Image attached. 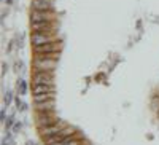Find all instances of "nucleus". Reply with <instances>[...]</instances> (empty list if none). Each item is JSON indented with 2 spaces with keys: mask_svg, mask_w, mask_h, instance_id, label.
Here are the masks:
<instances>
[{
  "mask_svg": "<svg viewBox=\"0 0 159 145\" xmlns=\"http://www.w3.org/2000/svg\"><path fill=\"white\" fill-rule=\"evenodd\" d=\"M2 69H3V70H2V75H3L5 72H8V65H7V64H3V65H2Z\"/></svg>",
  "mask_w": 159,
  "mask_h": 145,
  "instance_id": "aec40b11",
  "label": "nucleus"
},
{
  "mask_svg": "<svg viewBox=\"0 0 159 145\" xmlns=\"http://www.w3.org/2000/svg\"><path fill=\"white\" fill-rule=\"evenodd\" d=\"M59 121V118L54 115V112H35V126L37 129L46 128Z\"/></svg>",
  "mask_w": 159,
  "mask_h": 145,
  "instance_id": "f03ea898",
  "label": "nucleus"
},
{
  "mask_svg": "<svg viewBox=\"0 0 159 145\" xmlns=\"http://www.w3.org/2000/svg\"><path fill=\"white\" fill-rule=\"evenodd\" d=\"M35 112H54L56 109V102L54 99L51 101H45V102H35Z\"/></svg>",
  "mask_w": 159,
  "mask_h": 145,
  "instance_id": "9d476101",
  "label": "nucleus"
},
{
  "mask_svg": "<svg viewBox=\"0 0 159 145\" xmlns=\"http://www.w3.org/2000/svg\"><path fill=\"white\" fill-rule=\"evenodd\" d=\"M30 30L32 32H42V34L56 35L57 26H56V22H30Z\"/></svg>",
  "mask_w": 159,
  "mask_h": 145,
  "instance_id": "423d86ee",
  "label": "nucleus"
},
{
  "mask_svg": "<svg viewBox=\"0 0 159 145\" xmlns=\"http://www.w3.org/2000/svg\"><path fill=\"white\" fill-rule=\"evenodd\" d=\"M64 48V43L61 38L54 42H49V43H45V45H40V46H34L32 48V53L34 54H45V53H61Z\"/></svg>",
  "mask_w": 159,
  "mask_h": 145,
  "instance_id": "7ed1b4c3",
  "label": "nucleus"
},
{
  "mask_svg": "<svg viewBox=\"0 0 159 145\" xmlns=\"http://www.w3.org/2000/svg\"><path fill=\"white\" fill-rule=\"evenodd\" d=\"M0 120H2V123H5L7 116H5V109H2V112H0Z\"/></svg>",
  "mask_w": 159,
  "mask_h": 145,
  "instance_id": "6ab92c4d",
  "label": "nucleus"
},
{
  "mask_svg": "<svg viewBox=\"0 0 159 145\" xmlns=\"http://www.w3.org/2000/svg\"><path fill=\"white\" fill-rule=\"evenodd\" d=\"M65 126H67V124H65V121L59 120L57 123L51 124V126L40 128V129H38V134H40V137H42V139H48V137H51V136H56L57 133H61Z\"/></svg>",
  "mask_w": 159,
  "mask_h": 145,
  "instance_id": "39448f33",
  "label": "nucleus"
},
{
  "mask_svg": "<svg viewBox=\"0 0 159 145\" xmlns=\"http://www.w3.org/2000/svg\"><path fill=\"white\" fill-rule=\"evenodd\" d=\"M11 2H13V0H7V5H10Z\"/></svg>",
  "mask_w": 159,
  "mask_h": 145,
  "instance_id": "412c9836",
  "label": "nucleus"
},
{
  "mask_svg": "<svg viewBox=\"0 0 159 145\" xmlns=\"http://www.w3.org/2000/svg\"><path fill=\"white\" fill-rule=\"evenodd\" d=\"M54 40H57V35H49V34H42V32H32L30 34L32 48L45 45V43H49V42H54Z\"/></svg>",
  "mask_w": 159,
  "mask_h": 145,
  "instance_id": "6e6552de",
  "label": "nucleus"
},
{
  "mask_svg": "<svg viewBox=\"0 0 159 145\" xmlns=\"http://www.w3.org/2000/svg\"><path fill=\"white\" fill-rule=\"evenodd\" d=\"M30 10H35V11H54V2H52V0H32Z\"/></svg>",
  "mask_w": 159,
  "mask_h": 145,
  "instance_id": "1a4fd4ad",
  "label": "nucleus"
},
{
  "mask_svg": "<svg viewBox=\"0 0 159 145\" xmlns=\"http://www.w3.org/2000/svg\"><path fill=\"white\" fill-rule=\"evenodd\" d=\"M54 86L52 85H32V94H45V93H52Z\"/></svg>",
  "mask_w": 159,
  "mask_h": 145,
  "instance_id": "9b49d317",
  "label": "nucleus"
},
{
  "mask_svg": "<svg viewBox=\"0 0 159 145\" xmlns=\"http://www.w3.org/2000/svg\"><path fill=\"white\" fill-rule=\"evenodd\" d=\"M13 126H15V116L11 115V116H8L7 120H5V128H7V131H8V129H11Z\"/></svg>",
  "mask_w": 159,
  "mask_h": 145,
  "instance_id": "2eb2a0df",
  "label": "nucleus"
},
{
  "mask_svg": "<svg viewBox=\"0 0 159 145\" xmlns=\"http://www.w3.org/2000/svg\"><path fill=\"white\" fill-rule=\"evenodd\" d=\"M16 88H18V94H19V96L27 94V89H29V86H27V82H25L24 78H19V80H18Z\"/></svg>",
  "mask_w": 159,
  "mask_h": 145,
  "instance_id": "ddd939ff",
  "label": "nucleus"
},
{
  "mask_svg": "<svg viewBox=\"0 0 159 145\" xmlns=\"http://www.w3.org/2000/svg\"><path fill=\"white\" fill-rule=\"evenodd\" d=\"M21 129H22V123H21V121H19V123H15V126H13V133L18 134Z\"/></svg>",
  "mask_w": 159,
  "mask_h": 145,
  "instance_id": "f3484780",
  "label": "nucleus"
},
{
  "mask_svg": "<svg viewBox=\"0 0 159 145\" xmlns=\"http://www.w3.org/2000/svg\"><path fill=\"white\" fill-rule=\"evenodd\" d=\"M56 67H57V61L56 59H46V58L34 56L32 73H35V72H54Z\"/></svg>",
  "mask_w": 159,
  "mask_h": 145,
  "instance_id": "f257e3e1",
  "label": "nucleus"
},
{
  "mask_svg": "<svg viewBox=\"0 0 159 145\" xmlns=\"http://www.w3.org/2000/svg\"><path fill=\"white\" fill-rule=\"evenodd\" d=\"M56 11H35L30 10V22H54Z\"/></svg>",
  "mask_w": 159,
  "mask_h": 145,
  "instance_id": "20e7f679",
  "label": "nucleus"
},
{
  "mask_svg": "<svg viewBox=\"0 0 159 145\" xmlns=\"http://www.w3.org/2000/svg\"><path fill=\"white\" fill-rule=\"evenodd\" d=\"M15 104H16V109H18L19 112H25V110H27V107H29V105L25 104V102H22L19 97H16V99H15Z\"/></svg>",
  "mask_w": 159,
  "mask_h": 145,
  "instance_id": "4468645a",
  "label": "nucleus"
},
{
  "mask_svg": "<svg viewBox=\"0 0 159 145\" xmlns=\"http://www.w3.org/2000/svg\"><path fill=\"white\" fill-rule=\"evenodd\" d=\"M56 94H54V91L52 93H45V94H34V104L35 102H45V101H51V99H54Z\"/></svg>",
  "mask_w": 159,
  "mask_h": 145,
  "instance_id": "f8f14e48",
  "label": "nucleus"
},
{
  "mask_svg": "<svg viewBox=\"0 0 159 145\" xmlns=\"http://www.w3.org/2000/svg\"><path fill=\"white\" fill-rule=\"evenodd\" d=\"M11 101H13V94L10 93V91H7L5 93V96H3V102H5V105L8 107V105L11 104Z\"/></svg>",
  "mask_w": 159,
  "mask_h": 145,
  "instance_id": "dca6fc26",
  "label": "nucleus"
},
{
  "mask_svg": "<svg viewBox=\"0 0 159 145\" xmlns=\"http://www.w3.org/2000/svg\"><path fill=\"white\" fill-rule=\"evenodd\" d=\"M11 143V134H8L7 137H3V140H2V145H10Z\"/></svg>",
  "mask_w": 159,
  "mask_h": 145,
  "instance_id": "a211bd4d",
  "label": "nucleus"
},
{
  "mask_svg": "<svg viewBox=\"0 0 159 145\" xmlns=\"http://www.w3.org/2000/svg\"><path fill=\"white\" fill-rule=\"evenodd\" d=\"M32 85H52L54 86V72H35V73H32Z\"/></svg>",
  "mask_w": 159,
  "mask_h": 145,
  "instance_id": "0eeeda50",
  "label": "nucleus"
}]
</instances>
